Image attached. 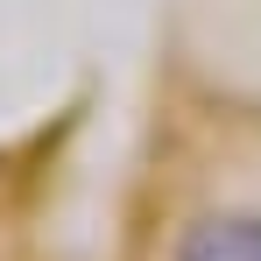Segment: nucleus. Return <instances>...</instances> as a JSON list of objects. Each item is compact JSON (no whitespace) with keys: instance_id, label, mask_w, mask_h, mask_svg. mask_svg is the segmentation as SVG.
Returning a JSON list of instances; mask_svg holds the SVG:
<instances>
[{"instance_id":"1","label":"nucleus","mask_w":261,"mask_h":261,"mask_svg":"<svg viewBox=\"0 0 261 261\" xmlns=\"http://www.w3.org/2000/svg\"><path fill=\"white\" fill-rule=\"evenodd\" d=\"M176 261H261V219L254 212H205L176 233Z\"/></svg>"}]
</instances>
